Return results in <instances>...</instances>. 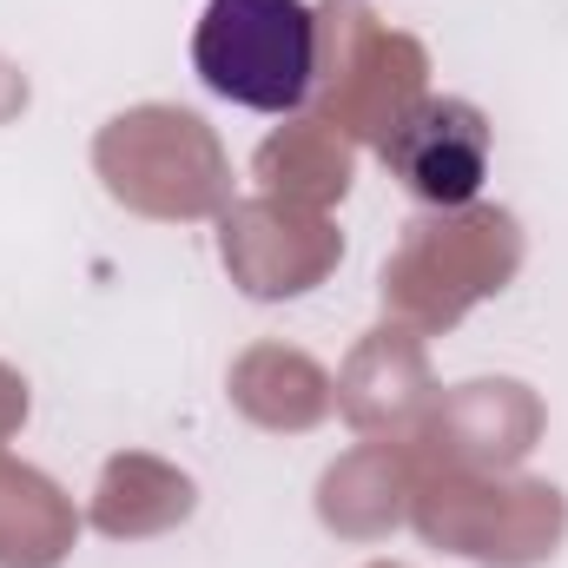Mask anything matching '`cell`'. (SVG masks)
Here are the masks:
<instances>
[{
    "label": "cell",
    "instance_id": "obj_1",
    "mask_svg": "<svg viewBox=\"0 0 568 568\" xmlns=\"http://www.w3.org/2000/svg\"><path fill=\"white\" fill-rule=\"evenodd\" d=\"M192 67L232 106L297 113L317 87V13L304 0H205Z\"/></svg>",
    "mask_w": 568,
    "mask_h": 568
},
{
    "label": "cell",
    "instance_id": "obj_2",
    "mask_svg": "<svg viewBox=\"0 0 568 568\" xmlns=\"http://www.w3.org/2000/svg\"><path fill=\"white\" fill-rule=\"evenodd\" d=\"M384 159L424 205H469L489 179V126L463 100H417L390 126Z\"/></svg>",
    "mask_w": 568,
    "mask_h": 568
}]
</instances>
